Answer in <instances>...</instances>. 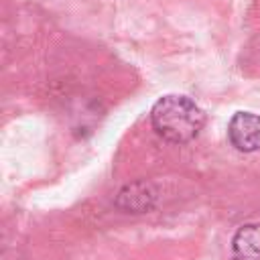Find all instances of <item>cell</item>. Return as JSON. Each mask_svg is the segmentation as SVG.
Instances as JSON below:
<instances>
[{
    "instance_id": "obj_3",
    "label": "cell",
    "mask_w": 260,
    "mask_h": 260,
    "mask_svg": "<svg viewBox=\"0 0 260 260\" xmlns=\"http://www.w3.org/2000/svg\"><path fill=\"white\" fill-rule=\"evenodd\" d=\"M234 260H260V223L242 225L232 240Z\"/></svg>"
},
{
    "instance_id": "obj_4",
    "label": "cell",
    "mask_w": 260,
    "mask_h": 260,
    "mask_svg": "<svg viewBox=\"0 0 260 260\" xmlns=\"http://www.w3.org/2000/svg\"><path fill=\"white\" fill-rule=\"evenodd\" d=\"M152 199H154V195L148 191V185H144V183H136V185L126 187V189L120 193V197H118V205H120L122 209L132 211V213H140V211L150 209Z\"/></svg>"
},
{
    "instance_id": "obj_2",
    "label": "cell",
    "mask_w": 260,
    "mask_h": 260,
    "mask_svg": "<svg viewBox=\"0 0 260 260\" xmlns=\"http://www.w3.org/2000/svg\"><path fill=\"white\" fill-rule=\"evenodd\" d=\"M228 138L240 152L260 150V116L252 112H236L228 124Z\"/></svg>"
},
{
    "instance_id": "obj_1",
    "label": "cell",
    "mask_w": 260,
    "mask_h": 260,
    "mask_svg": "<svg viewBox=\"0 0 260 260\" xmlns=\"http://www.w3.org/2000/svg\"><path fill=\"white\" fill-rule=\"evenodd\" d=\"M150 124L165 140L173 144H183L193 140L201 132L205 124V114L191 98L169 93L158 98L150 108Z\"/></svg>"
}]
</instances>
